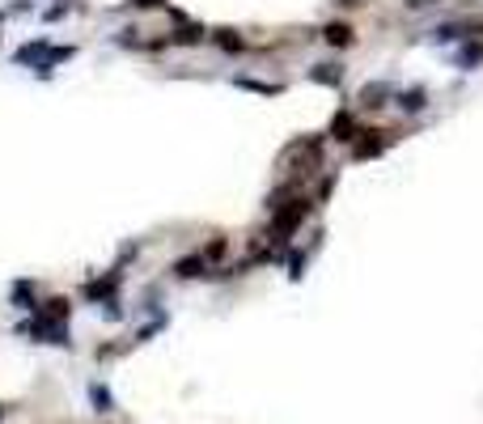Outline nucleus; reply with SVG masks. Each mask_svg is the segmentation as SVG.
<instances>
[{
	"instance_id": "nucleus-17",
	"label": "nucleus",
	"mask_w": 483,
	"mask_h": 424,
	"mask_svg": "<svg viewBox=\"0 0 483 424\" xmlns=\"http://www.w3.org/2000/svg\"><path fill=\"white\" fill-rule=\"evenodd\" d=\"M0 416H5V411H0Z\"/></svg>"
},
{
	"instance_id": "nucleus-4",
	"label": "nucleus",
	"mask_w": 483,
	"mask_h": 424,
	"mask_svg": "<svg viewBox=\"0 0 483 424\" xmlns=\"http://www.w3.org/2000/svg\"><path fill=\"white\" fill-rule=\"evenodd\" d=\"M390 98H394L390 81H369V85L360 89V106H386Z\"/></svg>"
},
{
	"instance_id": "nucleus-10",
	"label": "nucleus",
	"mask_w": 483,
	"mask_h": 424,
	"mask_svg": "<svg viewBox=\"0 0 483 424\" xmlns=\"http://www.w3.org/2000/svg\"><path fill=\"white\" fill-rule=\"evenodd\" d=\"M339 64H318L314 73H309V81H318V85H339Z\"/></svg>"
},
{
	"instance_id": "nucleus-6",
	"label": "nucleus",
	"mask_w": 483,
	"mask_h": 424,
	"mask_svg": "<svg viewBox=\"0 0 483 424\" xmlns=\"http://www.w3.org/2000/svg\"><path fill=\"white\" fill-rule=\"evenodd\" d=\"M322 38H327L331 47H348L352 43V26L348 22H327V26H322Z\"/></svg>"
},
{
	"instance_id": "nucleus-1",
	"label": "nucleus",
	"mask_w": 483,
	"mask_h": 424,
	"mask_svg": "<svg viewBox=\"0 0 483 424\" xmlns=\"http://www.w3.org/2000/svg\"><path fill=\"white\" fill-rule=\"evenodd\" d=\"M72 56V47H56L51 51V43H26L17 56H13V64H22V68H51V64H60V60H68Z\"/></svg>"
},
{
	"instance_id": "nucleus-15",
	"label": "nucleus",
	"mask_w": 483,
	"mask_h": 424,
	"mask_svg": "<svg viewBox=\"0 0 483 424\" xmlns=\"http://www.w3.org/2000/svg\"><path fill=\"white\" fill-rule=\"evenodd\" d=\"M174 38H178V43H199V38H204V30H199L195 22H187V26H183V30H178Z\"/></svg>"
},
{
	"instance_id": "nucleus-5",
	"label": "nucleus",
	"mask_w": 483,
	"mask_h": 424,
	"mask_svg": "<svg viewBox=\"0 0 483 424\" xmlns=\"http://www.w3.org/2000/svg\"><path fill=\"white\" fill-rule=\"evenodd\" d=\"M331 136H335V140H344V144H356V123H352V115H348V111H339V115L331 119Z\"/></svg>"
},
{
	"instance_id": "nucleus-16",
	"label": "nucleus",
	"mask_w": 483,
	"mask_h": 424,
	"mask_svg": "<svg viewBox=\"0 0 483 424\" xmlns=\"http://www.w3.org/2000/svg\"><path fill=\"white\" fill-rule=\"evenodd\" d=\"M428 5H437V0H407V9H428Z\"/></svg>"
},
{
	"instance_id": "nucleus-7",
	"label": "nucleus",
	"mask_w": 483,
	"mask_h": 424,
	"mask_svg": "<svg viewBox=\"0 0 483 424\" xmlns=\"http://www.w3.org/2000/svg\"><path fill=\"white\" fill-rule=\"evenodd\" d=\"M424 102H428V93L415 85V89H407V93H399V111H407V115H415V111H424Z\"/></svg>"
},
{
	"instance_id": "nucleus-9",
	"label": "nucleus",
	"mask_w": 483,
	"mask_h": 424,
	"mask_svg": "<svg viewBox=\"0 0 483 424\" xmlns=\"http://www.w3.org/2000/svg\"><path fill=\"white\" fill-rule=\"evenodd\" d=\"M174 276H183V280H191V276H204V259H199V255H187V259H178V263H174Z\"/></svg>"
},
{
	"instance_id": "nucleus-12",
	"label": "nucleus",
	"mask_w": 483,
	"mask_h": 424,
	"mask_svg": "<svg viewBox=\"0 0 483 424\" xmlns=\"http://www.w3.org/2000/svg\"><path fill=\"white\" fill-rule=\"evenodd\" d=\"M89 395H93V403H98L102 416H106V411H115V399H111V391H106V386H89Z\"/></svg>"
},
{
	"instance_id": "nucleus-13",
	"label": "nucleus",
	"mask_w": 483,
	"mask_h": 424,
	"mask_svg": "<svg viewBox=\"0 0 483 424\" xmlns=\"http://www.w3.org/2000/svg\"><path fill=\"white\" fill-rule=\"evenodd\" d=\"M217 43H221L225 51H233V56H238V51H246V43H242L233 30H217Z\"/></svg>"
},
{
	"instance_id": "nucleus-11",
	"label": "nucleus",
	"mask_w": 483,
	"mask_h": 424,
	"mask_svg": "<svg viewBox=\"0 0 483 424\" xmlns=\"http://www.w3.org/2000/svg\"><path fill=\"white\" fill-rule=\"evenodd\" d=\"M479 60H483V43H470V47L458 51V68H475Z\"/></svg>"
},
{
	"instance_id": "nucleus-14",
	"label": "nucleus",
	"mask_w": 483,
	"mask_h": 424,
	"mask_svg": "<svg viewBox=\"0 0 483 424\" xmlns=\"http://www.w3.org/2000/svg\"><path fill=\"white\" fill-rule=\"evenodd\" d=\"M242 89H254V93H280V85H267V81H250V77H238Z\"/></svg>"
},
{
	"instance_id": "nucleus-2",
	"label": "nucleus",
	"mask_w": 483,
	"mask_h": 424,
	"mask_svg": "<svg viewBox=\"0 0 483 424\" xmlns=\"http://www.w3.org/2000/svg\"><path fill=\"white\" fill-rule=\"evenodd\" d=\"M305 212H309V204H305V199H293V208H280V212H276V221H272V238H276V242L293 238V234H297V225L305 221Z\"/></svg>"
},
{
	"instance_id": "nucleus-3",
	"label": "nucleus",
	"mask_w": 483,
	"mask_h": 424,
	"mask_svg": "<svg viewBox=\"0 0 483 424\" xmlns=\"http://www.w3.org/2000/svg\"><path fill=\"white\" fill-rule=\"evenodd\" d=\"M386 144H390V136L373 128V132H365V140H360V144H352V157H356V162H365V157H378Z\"/></svg>"
},
{
	"instance_id": "nucleus-8",
	"label": "nucleus",
	"mask_w": 483,
	"mask_h": 424,
	"mask_svg": "<svg viewBox=\"0 0 483 424\" xmlns=\"http://www.w3.org/2000/svg\"><path fill=\"white\" fill-rule=\"evenodd\" d=\"M119 285V272H111L106 280H93V285H85V297L89 301H102V297H111V289Z\"/></svg>"
}]
</instances>
